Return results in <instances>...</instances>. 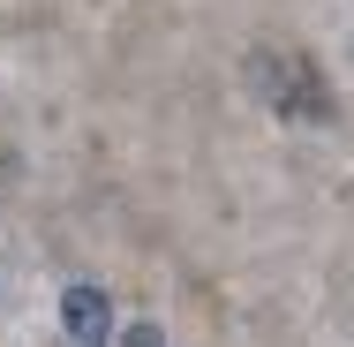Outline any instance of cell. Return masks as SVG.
<instances>
[{"mask_svg":"<svg viewBox=\"0 0 354 347\" xmlns=\"http://www.w3.org/2000/svg\"><path fill=\"white\" fill-rule=\"evenodd\" d=\"M129 347H158V332H151V325H136V332H129Z\"/></svg>","mask_w":354,"mask_h":347,"instance_id":"obj_3","label":"cell"},{"mask_svg":"<svg viewBox=\"0 0 354 347\" xmlns=\"http://www.w3.org/2000/svg\"><path fill=\"white\" fill-rule=\"evenodd\" d=\"M61 325H68V347H106L113 340V302H106V287L75 279L68 302H61Z\"/></svg>","mask_w":354,"mask_h":347,"instance_id":"obj_2","label":"cell"},{"mask_svg":"<svg viewBox=\"0 0 354 347\" xmlns=\"http://www.w3.org/2000/svg\"><path fill=\"white\" fill-rule=\"evenodd\" d=\"M249 83H257V98H264L279 121H332V83L317 75L309 53H294V46L249 53Z\"/></svg>","mask_w":354,"mask_h":347,"instance_id":"obj_1","label":"cell"}]
</instances>
